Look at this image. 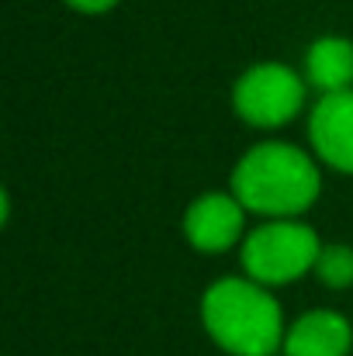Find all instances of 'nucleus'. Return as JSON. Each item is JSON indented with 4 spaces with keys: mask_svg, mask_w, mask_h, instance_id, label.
Here are the masks:
<instances>
[{
    "mask_svg": "<svg viewBox=\"0 0 353 356\" xmlns=\"http://www.w3.org/2000/svg\"><path fill=\"white\" fill-rule=\"evenodd\" d=\"M315 273L326 287H350L353 284V249L350 245H326L315 259Z\"/></svg>",
    "mask_w": 353,
    "mask_h": 356,
    "instance_id": "nucleus-9",
    "label": "nucleus"
},
{
    "mask_svg": "<svg viewBox=\"0 0 353 356\" xmlns=\"http://www.w3.org/2000/svg\"><path fill=\"white\" fill-rule=\"evenodd\" d=\"M319 170L315 163L288 145V142H263L253 145L233 173V197L256 215H270V218H288V215H301L315 204L319 197Z\"/></svg>",
    "mask_w": 353,
    "mask_h": 356,
    "instance_id": "nucleus-1",
    "label": "nucleus"
},
{
    "mask_svg": "<svg viewBox=\"0 0 353 356\" xmlns=\"http://www.w3.org/2000/svg\"><path fill=\"white\" fill-rule=\"evenodd\" d=\"M201 318L208 336L233 356H274L284 346L281 305L256 280L226 277L205 291Z\"/></svg>",
    "mask_w": 353,
    "mask_h": 356,
    "instance_id": "nucleus-2",
    "label": "nucleus"
},
{
    "mask_svg": "<svg viewBox=\"0 0 353 356\" xmlns=\"http://www.w3.org/2000/svg\"><path fill=\"white\" fill-rule=\"evenodd\" d=\"M73 10H84V14H101V10H111L118 0H66Z\"/></svg>",
    "mask_w": 353,
    "mask_h": 356,
    "instance_id": "nucleus-10",
    "label": "nucleus"
},
{
    "mask_svg": "<svg viewBox=\"0 0 353 356\" xmlns=\"http://www.w3.org/2000/svg\"><path fill=\"white\" fill-rule=\"evenodd\" d=\"M308 135L333 170L353 173V90L326 94L308 118Z\"/></svg>",
    "mask_w": 353,
    "mask_h": 356,
    "instance_id": "nucleus-5",
    "label": "nucleus"
},
{
    "mask_svg": "<svg viewBox=\"0 0 353 356\" xmlns=\"http://www.w3.org/2000/svg\"><path fill=\"white\" fill-rule=\"evenodd\" d=\"M353 343L350 322L336 312H308L301 315L288 336L284 353L288 356H347Z\"/></svg>",
    "mask_w": 353,
    "mask_h": 356,
    "instance_id": "nucleus-7",
    "label": "nucleus"
},
{
    "mask_svg": "<svg viewBox=\"0 0 353 356\" xmlns=\"http://www.w3.org/2000/svg\"><path fill=\"white\" fill-rule=\"evenodd\" d=\"M242 204L229 194H205L184 215V236L201 252H222L242 236Z\"/></svg>",
    "mask_w": 353,
    "mask_h": 356,
    "instance_id": "nucleus-6",
    "label": "nucleus"
},
{
    "mask_svg": "<svg viewBox=\"0 0 353 356\" xmlns=\"http://www.w3.org/2000/svg\"><path fill=\"white\" fill-rule=\"evenodd\" d=\"M322 245L308 225L270 222L253 229L242 242V266L256 284H291L315 266Z\"/></svg>",
    "mask_w": 353,
    "mask_h": 356,
    "instance_id": "nucleus-3",
    "label": "nucleus"
},
{
    "mask_svg": "<svg viewBox=\"0 0 353 356\" xmlns=\"http://www.w3.org/2000/svg\"><path fill=\"white\" fill-rule=\"evenodd\" d=\"M305 73L308 83L326 97V94H340L350 90L353 83V45L347 38H319L308 56H305Z\"/></svg>",
    "mask_w": 353,
    "mask_h": 356,
    "instance_id": "nucleus-8",
    "label": "nucleus"
},
{
    "mask_svg": "<svg viewBox=\"0 0 353 356\" xmlns=\"http://www.w3.org/2000/svg\"><path fill=\"white\" fill-rule=\"evenodd\" d=\"M235 111L246 124L256 128H281L295 118L305 104V83L295 70L281 63L253 66L235 83Z\"/></svg>",
    "mask_w": 353,
    "mask_h": 356,
    "instance_id": "nucleus-4",
    "label": "nucleus"
}]
</instances>
